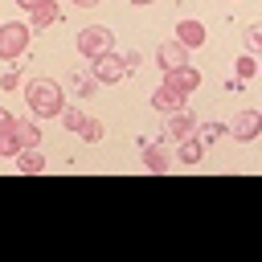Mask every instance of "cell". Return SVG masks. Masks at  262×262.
Instances as JSON below:
<instances>
[{"mask_svg":"<svg viewBox=\"0 0 262 262\" xmlns=\"http://www.w3.org/2000/svg\"><path fill=\"white\" fill-rule=\"evenodd\" d=\"M164 135L176 139V143H180V139H192V135H196V119H192L188 111H172L168 123H164Z\"/></svg>","mask_w":262,"mask_h":262,"instance_id":"52a82bcc","label":"cell"},{"mask_svg":"<svg viewBox=\"0 0 262 262\" xmlns=\"http://www.w3.org/2000/svg\"><path fill=\"white\" fill-rule=\"evenodd\" d=\"M156 61H160V70L188 66V49H184L180 41H160V49H156Z\"/></svg>","mask_w":262,"mask_h":262,"instance_id":"ba28073f","label":"cell"},{"mask_svg":"<svg viewBox=\"0 0 262 262\" xmlns=\"http://www.w3.org/2000/svg\"><path fill=\"white\" fill-rule=\"evenodd\" d=\"M0 86H4V90H16V86H20V74H16V70H4V74H0Z\"/></svg>","mask_w":262,"mask_h":262,"instance_id":"603a6c76","label":"cell"},{"mask_svg":"<svg viewBox=\"0 0 262 262\" xmlns=\"http://www.w3.org/2000/svg\"><path fill=\"white\" fill-rule=\"evenodd\" d=\"M78 135H82L86 143H98V139L106 135V127H102V119H90V115H86V119L78 123Z\"/></svg>","mask_w":262,"mask_h":262,"instance_id":"e0dca14e","label":"cell"},{"mask_svg":"<svg viewBox=\"0 0 262 262\" xmlns=\"http://www.w3.org/2000/svg\"><path fill=\"white\" fill-rule=\"evenodd\" d=\"M57 16H61V4H57V0H45V4H37V8L29 12V29L41 33V29H49Z\"/></svg>","mask_w":262,"mask_h":262,"instance_id":"8fae6325","label":"cell"},{"mask_svg":"<svg viewBox=\"0 0 262 262\" xmlns=\"http://www.w3.org/2000/svg\"><path fill=\"white\" fill-rule=\"evenodd\" d=\"M258 131H262V115H258V111H237L233 123L225 127V135H233L237 143H254Z\"/></svg>","mask_w":262,"mask_h":262,"instance_id":"5b68a950","label":"cell"},{"mask_svg":"<svg viewBox=\"0 0 262 262\" xmlns=\"http://www.w3.org/2000/svg\"><path fill=\"white\" fill-rule=\"evenodd\" d=\"M29 41H33V29H29L25 20L0 25V57H4V61H16V57L29 49Z\"/></svg>","mask_w":262,"mask_h":262,"instance_id":"7a4b0ae2","label":"cell"},{"mask_svg":"<svg viewBox=\"0 0 262 262\" xmlns=\"http://www.w3.org/2000/svg\"><path fill=\"white\" fill-rule=\"evenodd\" d=\"M8 127H16V115H8V111L0 106V131H8Z\"/></svg>","mask_w":262,"mask_h":262,"instance_id":"cb8c5ba5","label":"cell"},{"mask_svg":"<svg viewBox=\"0 0 262 262\" xmlns=\"http://www.w3.org/2000/svg\"><path fill=\"white\" fill-rule=\"evenodd\" d=\"M233 74H237V82H250V78L258 74V61H254V53H242V57L233 61Z\"/></svg>","mask_w":262,"mask_h":262,"instance_id":"d6986e66","label":"cell"},{"mask_svg":"<svg viewBox=\"0 0 262 262\" xmlns=\"http://www.w3.org/2000/svg\"><path fill=\"white\" fill-rule=\"evenodd\" d=\"M131 4H139V8H143V4H151V0H131Z\"/></svg>","mask_w":262,"mask_h":262,"instance_id":"83f0119b","label":"cell"},{"mask_svg":"<svg viewBox=\"0 0 262 262\" xmlns=\"http://www.w3.org/2000/svg\"><path fill=\"white\" fill-rule=\"evenodd\" d=\"M143 168H147L151 176H164V172L172 168L168 147H164V143H143Z\"/></svg>","mask_w":262,"mask_h":262,"instance_id":"30bf717a","label":"cell"},{"mask_svg":"<svg viewBox=\"0 0 262 262\" xmlns=\"http://www.w3.org/2000/svg\"><path fill=\"white\" fill-rule=\"evenodd\" d=\"M74 4H78V8H94L98 0H74Z\"/></svg>","mask_w":262,"mask_h":262,"instance_id":"4316f807","label":"cell"},{"mask_svg":"<svg viewBox=\"0 0 262 262\" xmlns=\"http://www.w3.org/2000/svg\"><path fill=\"white\" fill-rule=\"evenodd\" d=\"M184 98H188V94H180V90H172V86H164V82L151 90V106H156V111H164V115L184 111Z\"/></svg>","mask_w":262,"mask_h":262,"instance_id":"9c48e42d","label":"cell"},{"mask_svg":"<svg viewBox=\"0 0 262 262\" xmlns=\"http://www.w3.org/2000/svg\"><path fill=\"white\" fill-rule=\"evenodd\" d=\"M25 102H29V111H33L37 119H57L61 106H66L61 86H57L53 78H29V82H25Z\"/></svg>","mask_w":262,"mask_h":262,"instance_id":"6da1fadb","label":"cell"},{"mask_svg":"<svg viewBox=\"0 0 262 262\" xmlns=\"http://www.w3.org/2000/svg\"><path fill=\"white\" fill-rule=\"evenodd\" d=\"M201 156H205V143L192 135V139H180V151H176V160L180 164H201Z\"/></svg>","mask_w":262,"mask_h":262,"instance_id":"2e32d148","label":"cell"},{"mask_svg":"<svg viewBox=\"0 0 262 262\" xmlns=\"http://www.w3.org/2000/svg\"><path fill=\"white\" fill-rule=\"evenodd\" d=\"M20 151V139H16V127L0 131V156H16Z\"/></svg>","mask_w":262,"mask_h":262,"instance_id":"ffe728a7","label":"cell"},{"mask_svg":"<svg viewBox=\"0 0 262 262\" xmlns=\"http://www.w3.org/2000/svg\"><path fill=\"white\" fill-rule=\"evenodd\" d=\"M176 41H180L184 49H201V45H205V25H201V20H180V25H176Z\"/></svg>","mask_w":262,"mask_h":262,"instance_id":"7c38bea8","label":"cell"},{"mask_svg":"<svg viewBox=\"0 0 262 262\" xmlns=\"http://www.w3.org/2000/svg\"><path fill=\"white\" fill-rule=\"evenodd\" d=\"M16 139L20 147H41V127L33 119H16Z\"/></svg>","mask_w":262,"mask_h":262,"instance_id":"9a60e30c","label":"cell"},{"mask_svg":"<svg viewBox=\"0 0 262 262\" xmlns=\"http://www.w3.org/2000/svg\"><path fill=\"white\" fill-rule=\"evenodd\" d=\"M123 66H127V74H131V70L139 66V53H135V49H131V53H123Z\"/></svg>","mask_w":262,"mask_h":262,"instance_id":"d4e9b609","label":"cell"},{"mask_svg":"<svg viewBox=\"0 0 262 262\" xmlns=\"http://www.w3.org/2000/svg\"><path fill=\"white\" fill-rule=\"evenodd\" d=\"M164 86L180 90V94H192L201 86V70L196 66H176V70H164Z\"/></svg>","mask_w":262,"mask_h":262,"instance_id":"8992f818","label":"cell"},{"mask_svg":"<svg viewBox=\"0 0 262 262\" xmlns=\"http://www.w3.org/2000/svg\"><path fill=\"white\" fill-rule=\"evenodd\" d=\"M66 82H70V90H74L78 98H90V94L98 90V78L90 74V66H86V70H70V78H66Z\"/></svg>","mask_w":262,"mask_h":262,"instance_id":"4fadbf2b","label":"cell"},{"mask_svg":"<svg viewBox=\"0 0 262 262\" xmlns=\"http://www.w3.org/2000/svg\"><path fill=\"white\" fill-rule=\"evenodd\" d=\"M196 139H201L205 147L217 143V139H225V123H213V119H209V123H196Z\"/></svg>","mask_w":262,"mask_h":262,"instance_id":"ac0fdd59","label":"cell"},{"mask_svg":"<svg viewBox=\"0 0 262 262\" xmlns=\"http://www.w3.org/2000/svg\"><path fill=\"white\" fill-rule=\"evenodd\" d=\"M90 74L102 82V86H115V82H123L127 78V66H123V53H98L94 61H90Z\"/></svg>","mask_w":262,"mask_h":262,"instance_id":"277c9868","label":"cell"},{"mask_svg":"<svg viewBox=\"0 0 262 262\" xmlns=\"http://www.w3.org/2000/svg\"><path fill=\"white\" fill-rule=\"evenodd\" d=\"M16 168H20L25 176L45 172V156H41V147H20V151H16Z\"/></svg>","mask_w":262,"mask_h":262,"instance_id":"5bb4252c","label":"cell"},{"mask_svg":"<svg viewBox=\"0 0 262 262\" xmlns=\"http://www.w3.org/2000/svg\"><path fill=\"white\" fill-rule=\"evenodd\" d=\"M16 4H20L25 12H33V8H37V4H45V0H16Z\"/></svg>","mask_w":262,"mask_h":262,"instance_id":"484cf974","label":"cell"},{"mask_svg":"<svg viewBox=\"0 0 262 262\" xmlns=\"http://www.w3.org/2000/svg\"><path fill=\"white\" fill-rule=\"evenodd\" d=\"M258 49H262V25L254 20V25L246 29V53H258Z\"/></svg>","mask_w":262,"mask_h":262,"instance_id":"44dd1931","label":"cell"},{"mask_svg":"<svg viewBox=\"0 0 262 262\" xmlns=\"http://www.w3.org/2000/svg\"><path fill=\"white\" fill-rule=\"evenodd\" d=\"M57 119H61V123H66V131H78V123H82V119H86V115H82V111H78V106H61V115H57Z\"/></svg>","mask_w":262,"mask_h":262,"instance_id":"7402d4cb","label":"cell"},{"mask_svg":"<svg viewBox=\"0 0 262 262\" xmlns=\"http://www.w3.org/2000/svg\"><path fill=\"white\" fill-rule=\"evenodd\" d=\"M115 49V33L106 29V25H86L82 33H78V53L82 57H98V53H111Z\"/></svg>","mask_w":262,"mask_h":262,"instance_id":"3957f363","label":"cell"}]
</instances>
